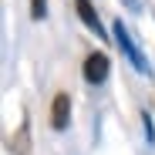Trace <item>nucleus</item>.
<instances>
[{
	"label": "nucleus",
	"instance_id": "obj_2",
	"mask_svg": "<svg viewBox=\"0 0 155 155\" xmlns=\"http://www.w3.org/2000/svg\"><path fill=\"white\" fill-rule=\"evenodd\" d=\"M111 74V61L101 54V51H94V54L84 58V81L88 84H105Z\"/></svg>",
	"mask_w": 155,
	"mask_h": 155
},
{
	"label": "nucleus",
	"instance_id": "obj_5",
	"mask_svg": "<svg viewBox=\"0 0 155 155\" xmlns=\"http://www.w3.org/2000/svg\"><path fill=\"white\" fill-rule=\"evenodd\" d=\"M44 14H47V0H31V17L41 20Z\"/></svg>",
	"mask_w": 155,
	"mask_h": 155
},
{
	"label": "nucleus",
	"instance_id": "obj_3",
	"mask_svg": "<svg viewBox=\"0 0 155 155\" xmlns=\"http://www.w3.org/2000/svg\"><path fill=\"white\" fill-rule=\"evenodd\" d=\"M68 125H71V98L61 91L51 101V128H54V132H64Z\"/></svg>",
	"mask_w": 155,
	"mask_h": 155
},
{
	"label": "nucleus",
	"instance_id": "obj_1",
	"mask_svg": "<svg viewBox=\"0 0 155 155\" xmlns=\"http://www.w3.org/2000/svg\"><path fill=\"white\" fill-rule=\"evenodd\" d=\"M115 41H118V47H121V54L132 61V68H135V71H142V74H148V71H152L148 58L142 54V47L135 44V37H132V34L125 31V24H121V20L115 24Z\"/></svg>",
	"mask_w": 155,
	"mask_h": 155
},
{
	"label": "nucleus",
	"instance_id": "obj_4",
	"mask_svg": "<svg viewBox=\"0 0 155 155\" xmlns=\"http://www.w3.org/2000/svg\"><path fill=\"white\" fill-rule=\"evenodd\" d=\"M74 10H78V17H81V24L91 31V34H98L101 41L108 37V31L101 27V20H98V14H94V7H91V0H74Z\"/></svg>",
	"mask_w": 155,
	"mask_h": 155
}]
</instances>
